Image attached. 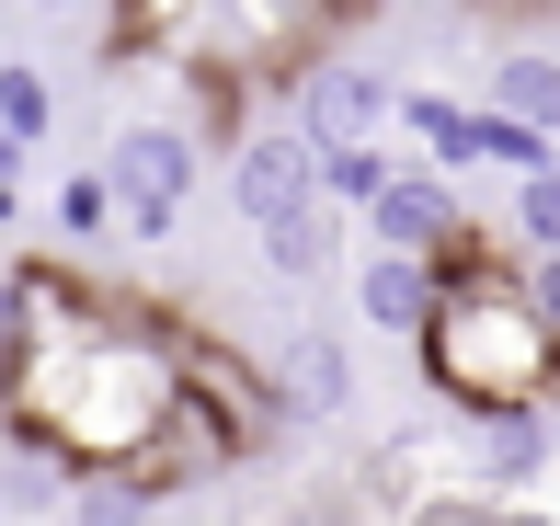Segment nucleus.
Returning a JSON list of instances; mask_svg holds the SVG:
<instances>
[{
  "label": "nucleus",
  "mask_w": 560,
  "mask_h": 526,
  "mask_svg": "<svg viewBox=\"0 0 560 526\" xmlns=\"http://www.w3.org/2000/svg\"><path fill=\"white\" fill-rule=\"evenodd\" d=\"M58 526H149V481H138L126 458H104V469H69Z\"/></svg>",
  "instance_id": "nucleus-13"
},
{
  "label": "nucleus",
  "mask_w": 560,
  "mask_h": 526,
  "mask_svg": "<svg viewBox=\"0 0 560 526\" xmlns=\"http://www.w3.org/2000/svg\"><path fill=\"white\" fill-rule=\"evenodd\" d=\"M195 172H207V138L172 127V115H138V127H115L104 149V184H115V230L126 241H172L195 207Z\"/></svg>",
  "instance_id": "nucleus-2"
},
{
  "label": "nucleus",
  "mask_w": 560,
  "mask_h": 526,
  "mask_svg": "<svg viewBox=\"0 0 560 526\" xmlns=\"http://www.w3.org/2000/svg\"><path fill=\"white\" fill-rule=\"evenodd\" d=\"M23 343H35V264H12V274H0V378L23 366Z\"/></svg>",
  "instance_id": "nucleus-19"
},
{
  "label": "nucleus",
  "mask_w": 560,
  "mask_h": 526,
  "mask_svg": "<svg viewBox=\"0 0 560 526\" xmlns=\"http://www.w3.org/2000/svg\"><path fill=\"white\" fill-rule=\"evenodd\" d=\"M241 458H252V435H241L195 378H172V400L149 412V435L126 446V469L149 481V504H161V492H207V481H229Z\"/></svg>",
  "instance_id": "nucleus-3"
},
{
  "label": "nucleus",
  "mask_w": 560,
  "mask_h": 526,
  "mask_svg": "<svg viewBox=\"0 0 560 526\" xmlns=\"http://www.w3.org/2000/svg\"><path fill=\"white\" fill-rule=\"evenodd\" d=\"M400 115V81L366 58H332V46H310V58L287 69V127L310 149H343V138H389Z\"/></svg>",
  "instance_id": "nucleus-4"
},
{
  "label": "nucleus",
  "mask_w": 560,
  "mask_h": 526,
  "mask_svg": "<svg viewBox=\"0 0 560 526\" xmlns=\"http://www.w3.org/2000/svg\"><path fill=\"white\" fill-rule=\"evenodd\" d=\"M264 274L275 287H320V274L343 264V241H354V207H332V195H310V207H287V218H264Z\"/></svg>",
  "instance_id": "nucleus-9"
},
{
  "label": "nucleus",
  "mask_w": 560,
  "mask_h": 526,
  "mask_svg": "<svg viewBox=\"0 0 560 526\" xmlns=\"http://www.w3.org/2000/svg\"><path fill=\"white\" fill-rule=\"evenodd\" d=\"M0 526H12V515H0Z\"/></svg>",
  "instance_id": "nucleus-24"
},
{
  "label": "nucleus",
  "mask_w": 560,
  "mask_h": 526,
  "mask_svg": "<svg viewBox=\"0 0 560 526\" xmlns=\"http://www.w3.org/2000/svg\"><path fill=\"white\" fill-rule=\"evenodd\" d=\"M457 458H469L480 492H526V481L549 469V412H538V400H492V412H469Z\"/></svg>",
  "instance_id": "nucleus-8"
},
{
  "label": "nucleus",
  "mask_w": 560,
  "mask_h": 526,
  "mask_svg": "<svg viewBox=\"0 0 560 526\" xmlns=\"http://www.w3.org/2000/svg\"><path fill=\"white\" fill-rule=\"evenodd\" d=\"M12 218H23V184H12V172H0V230H12Z\"/></svg>",
  "instance_id": "nucleus-21"
},
{
  "label": "nucleus",
  "mask_w": 560,
  "mask_h": 526,
  "mask_svg": "<svg viewBox=\"0 0 560 526\" xmlns=\"http://www.w3.org/2000/svg\"><path fill=\"white\" fill-rule=\"evenodd\" d=\"M35 12H81V0H35Z\"/></svg>",
  "instance_id": "nucleus-23"
},
{
  "label": "nucleus",
  "mask_w": 560,
  "mask_h": 526,
  "mask_svg": "<svg viewBox=\"0 0 560 526\" xmlns=\"http://www.w3.org/2000/svg\"><path fill=\"white\" fill-rule=\"evenodd\" d=\"M389 127L412 138L435 172H480V104H446V92H412V81H400V115H389Z\"/></svg>",
  "instance_id": "nucleus-11"
},
{
  "label": "nucleus",
  "mask_w": 560,
  "mask_h": 526,
  "mask_svg": "<svg viewBox=\"0 0 560 526\" xmlns=\"http://www.w3.org/2000/svg\"><path fill=\"white\" fill-rule=\"evenodd\" d=\"M549 161H560L549 127H526V115H492V104H480V172H503V184H515V172H549Z\"/></svg>",
  "instance_id": "nucleus-15"
},
{
  "label": "nucleus",
  "mask_w": 560,
  "mask_h": 526,
  "mask_svg": "<svg viewBox=\"0 0 560 526\" xmlns=\"http://www.w3.org/2000/svg\"><path fill=\"white\" fill-rule=\"evenodd\" d=\"M480 104H492V115H526V127L560 138V58H538V46H503L492 81H480Z\"/></svg>",
  "instance_id": "nucleus-12"
},
{
  "label": "nucleus",
  "mask_w": 560,
  "mask_h": 526,
  "mask_svg": "<svg viewBox=\"0 0 560 526\" xmlns=\"http://www.w3.org/2000/svg\"><path fill=\"white\" fill-rule=\"evenodd\" d=\"M457 218H469V207H457V172H435V161H400L389 184H377L366 207H354V230H366L377 253H446V241H457Z\"/></svg>",
  "instance_id": "nucleus-5"
},
{
  "label": "nucleus",
  "mask_w": 560,
  "mask_h": 526,
  "mask_svg": "<svg viewBox=\"0 0 560 526\" xmlns=\"http://www.w3.org/2000/svg\"><path fill=\"white\" fill-rule=\"evenodd\" d=\"M46 207H58V230H69V241H104V230H115V184H104V172H69Z\"/></svg>",
  "instance_id": "nucleus-18"
},
{
  "label": "nucleus",
  "mask_w": 560,
  "mask_h": 526,
  "mask_svg": "<svg viewBox=\"0 0 560 526\" xmlns=\"http://www.w3.org/2000/svg\"><path fill=\"white\" fill-rule=\"evenodd\" d=\"M320 195V149L298 138V127H241L229 138V207L264 230V218H287V207H310Z\"/></svg>",
  "instance_id": "nucleus-6"
},
{
  "label": "nucleus",
  "mask_w": 560,
  "mask_h": 526,
  "mask_svg": "<svg viewBox=\"0 0 560 526\" xmlns=\"http://www.w3.org/2000/svg\"><path fill=\"white\" fill-rule=\"evenodd\" d=\"M264 378H275V412H287V423H332L354 400V355H343L332 320H298V332H275Z\"/></svg>",
  "instance_id": "nucleus-7"
},
{
  "label": "nucleus",
  "mask_w": 560,
  "mask_h": 526,
  "mask_svg": "<svg viewBox=\"0 0 560 526\" xmlns=\"http://www.w3.org/2000/svg\"><path fill=\"white\" fill-rule=\"evenodd\" d=\"M412 366H423V389H435L446 412H492V400L560 412V332H549L538 297H526V264L435 287V309H423V332H412Z\"/></svg>",
  "instance_id": "nucleus-1"
},
{
  "label": "nucleus",
  "mask_w": 560,
  "mask_h": 526,
  "mask_svg": "<svg viewBox=\"0 0 560 526\" xmlns=\"http://www.w3.org/2000/svg\"><path fill=\"white\" fill-rule=\"evenodd\" d=\"M503 241H515V253H560V161H549V172H515Z\"/></svg>",
  "instance_id": "nucleus-16"
},
{
  "label": "nucleus",
  "mask_w": 560,
  "mask_h": 526,
  "mask_svg": "<svg viewBox=\"0 0 560 526\" xmlns=\"http://www.w3.org/2000/svg\"><path fill=\"white\" fill-rule=\"evenodd\" d=\"M526 297H538L549 332H560V253H526Z\"/></svg>",
  "instance_id": "nucleus-20"
},
{
  "label": "nucleus",
  "mask_w": 560,
  "mask_h": 526,
  "mask_svg": "<svg viewBox=\"0 0 560 526\" xmlns=\"http://www.w3.org/2000/svg\"><path fill=\"white\" fill-rule=\"evenodd\" d=\"M423 309H435V264H423V253H366V264H354V320H366V332L412 343Z\"/></svg>",
  "instance_id": "nucleus-10"
},
{
  "label": "nucleus",
  "mask_w": 560,
  "mask_h": 526,
  "mask_svg": "<svg viewBox=\"0 0 560 526\" xmlns=\"http://www.w3.org/2000/svg\"><path fill=\"white\" fill-rule=\"evenodd\" d=\"M389 12H446V0H389Z\"/></svg>",
  "instance_id": "nucleus-22"
},
{
  "label": "nucleus",
  "mask_w": 560,
  "mask_h": 526,
  "mask_svg": "<svg viewBox=\"0 0 560 526\" xmlns=\"http://www.w3.org/2000/svg\"><path fill=\"white\" fill-rule=\"evenodd\" d=\"M0 127L35 138V149H46V127H58V92H46V69H35V58H0Z\"/></svg>",
  "instance_id": "nucleus-17"
},
{
  "label": "nucleus",
  "mask_w": 560,
  "mask_h": 526,
  "mask_svg": "<svg viewBox=\"0 0 560 526\" xmlns=\"http://www.w3.org/2000/svg\"><path fill=\"white\" fill-rule=\"evenodd\" d=\"M389 172H400V149H389V138H343V149H320V195H332V207H366Z\"/></svg>",
  "instance_id": "nucleus-14"
}]
</instances>
